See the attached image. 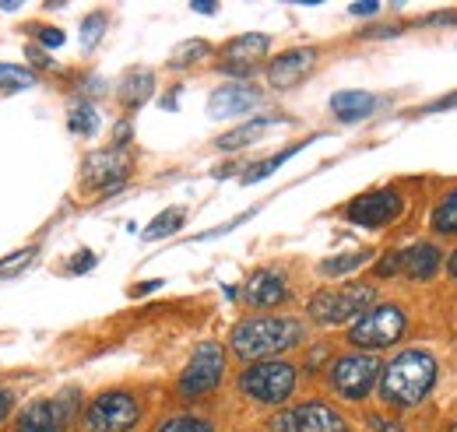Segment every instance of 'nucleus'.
<instances>
[{"label":"nucleus","instance_id":"27","mask_svg":"<svg viewBox=\"0 0 457 432\" xmlns=\"http://www.w3.org/2000/svg\"><path fill=\"white\" fill-rule=\"evenodd\" d=\"M155 432H215V426L208 419H197V415H176L170 422H162Z\"/></svg>","mask_w":457,"mask_h":432},{"label":"nucleus","instance_id":"29","mask_svg":"<svg viewBox=\"0 0 457 432\" xmlns=\"http://www.w3.org/2000/svg\"><path fill=\"white\" fill-rule=\"evenodd\" d=\"M67 123H71L74 134H85V137H88V134H96V127H99V112L92 106H78V109H71V120H67Z\"/></svg>","mask_w":457,"mask_h":432},{"label":"nucleus","instance_id":"20","mask_svg":"<svg viewBox=\"0 0 457 432\" xmlns=\"http://www.w3.org/2000/svg\"><path fill=\"white\" fill-rule=\"evenodd\" d=\"M152 92H155V78H152L148 71H137V74H130V78L123 81L120 99H123L127 106H141V103H145Z\"/></svg>","mask_w":457,"mask_h":432},{"label":"nucleus","instance_id":"33","mask_svg":"<svg viewBox=\"0 0 457 432\" xmlns=\"http://www.w3.org/2000/svg\"><path fill=\"white\" fill-rule=\"evenodd\" d=\"M11 408H14V390L0 386V426H4V419L11 415Z\"/></svg>","mask_w":457,"mask_h":432},{"label":"nucleus","instance_id":"40","mask_svg":"<svg viewBox=\"0 0 457 432\" xmlns=\"http://www.w3.org/2000/svg\"><path fill=\"white\" fill-rule=\"evenodd\" d=\"M447 268H451V274H454V281H457V250H454V257H451V264H447Z\"/></svg>","mask_w":457,"mask_h":432},{"label":"nucleus","instance_id":"16","mask_svg":"<svg viewBox=\"0 0 457 432\" xmlns=\"http://www.w3.org/2000/svg\"><path fill=\"white\" fill-rule=\"evenodd\" d=\"M440 270V250L433 243H415L408 250H398V274L415 278V281H429Z\"/></svg>","mask_w":457,"mask_h":432},{"label":"nucleus","instance_id":"23","mask_svg":"<svg viewBox=\"0 0 457 432\" xmlns=\"http://www.w3.org/2000/svg\"><path fill=\"white\" fill-rule=\"evenodd\" d=\"M36 85V74L29 67H14V63H0V88L4 92H21V88H32Z\"/></svg>","mask_w":457,"mask_h":432},{"label":"nucleus","instance_id":"15","mask_svg":"<svg viewBox=\"0 0 457 432\" xmlns=\"http://www.w3.org/2000/svg\"><path fill=\"white\" fill-rule=\"evenodd\" d=\"M127 172H130V162H127V155H123L120 148L92 155V159H88V169H85V176H88L92 187H110V190H116V187L127 179Z\"/></svg>","mask_w":457,"mask_h":432},{"label":"nucleus","instance_id":"26","mask_svg":"<svg viewBox=\"0 0 457 432\" xmlns=\"http://www.w3.org/2000/svg\"><path fill=\"white\" fill-rule=\"evenodd\" d=\"M310 141H313V137H306L303 145H310ZM303 145H295V148H286V152H278V155H271V159H264V162H257V169H246V172H243V183H257V179H264V176H271V172H275L278 165L286 162V159H292V155H295V152H299Z\"/></svg>","mask_w":457,"mask_h":432},{"label":"nucleus","instance_id":"35","mask_svg":"<svg viewBox=\"0 0 457 432\" xmlns=\"http://www.w3.org/2000/svg\"><path fill=\"white\" fill-rule=\"evenodd\" d=\"M92 264H96V253H81V257L71 264V270H74V274H81V270H88Z\"/></svg>","mask_w":457,"mask_h":432},{"label":"nucleus","instance_id":"34","mask_svg":"<svg viewBox=\"0 0 457 432\" xmlns=\"http://www.w3.org/2000/svg\"><path fill=\"white\" fill-rule=\"evenodd\" d=\"M444 109H457V92H454V96L436 99V103H429V106H426V112H444Z\"/></svg>","mask_w":457,"mask_h":432},{"label":"nucleus","instance_id":"21","mask_svg":"<svg viewBox=\"0 0 457 432\" xmlns=\"http://www.w3.org/2000/svg\"><path fill=\"white\" fill-rule=\"evenodd\" d=\"M370 257H373V250H355V253L331 257V261H324V264H320V274H328V278H342V274H352L355 268H362Z\"/></svg>","mask_w":457,"mask_h":432},{"label":"nucleus","instance_id":"4","mask_svg":"<svg viewBox=\"0 0 457 432\" xmlns=\"http://www.w3.org/2000/svg\"><path fill=\"white\" fill-rule=\"evenodd\" d=\"M404 334V313H401L395 303H380L373 310H366L352 330H348V341L366 348V352H380V348H391Z\"/></svg>","mask_w":457,"mask_h":432},{"label":"nucleus","instance_id":"28","mask_svg":"<svg viewBox=\"0 0 457 432\" xmlns=\"http://www.w3.org/2000/svg\"><path fill=\"white\" fill-rule=\"evenodd\" d=\"M36 253H39L36 246H25V250H18V253L4 257V261H0V278H14V274H21V270L36 261Z\"/></svg>","mask_w":457,"mask_h":432},{"label":"nucleus","instance_id":"13","mask_svg":"<svg viewBox=\"0 0 457 432\" xmlns=\"http://www.w3.org/2000/svg\"><path fill=\"white\" fill-rule=\"evenodd\" d=\"M313 63H317V50H310V46L278 54L268 63V85L271 88H292L313 71Z\"/></svg>","mask_w":457,"mask_h":432},{"label":"nucleus","instance_id":"36","mask_svg":"<svg viewBox=\"0 0 457 432\" xmlns=\"http://www.w3.org/2000/svg\"><path fill=\"white\" fill-rule=\"evenodd\" d=\"M377 11H380V4H352V14H359V18L362 14H377Z\"/></svg>","mask_w":457,"mask_h":432},{"label":"nucleus","instance_id":"32","mask_svg":"<svg viewBox=\"0 0 457 432\" xmlns=\"http://www.w3.org/2000/svg\"><path fill=\"white\" fill-rule=\"evenodd\" d=\"M391 274H398V253H387V257L377 264V278H391Z\"/></svg>","mask_w":457,"mask_h":432},{"label":"nucleus","instance_id":"39","mask_svg":"<svg viewBox=\"0 0 457 432\" xmlns=\"http://www.w3.org/2000/svg\"><path fill=\"white\" fill-rule=\"evenodd\" d=\"M29 54H32V60H36V63H43V67H50V56H46V54H39V50H29Z\"/></svg>","mask_w":457,"mask_h":432},{"label":"nucleus","instance_id":"6","mask_svg":"<svg viewBox=\"0 0 457 432\" xmlns=\"http://www.w3.org/2000/svg\"><path fill=\"white\" fill-rule=\"evenodd\" d=\"M239 390L261 404H282L295 390V370L288 362H257L239 377Z\"/></svg>","mask_w":457,"mask_h":432},{"label":"nucleus","instance_id":"7","mask_svg":"<svg viewBox=\"0 0 457 432\" xmlns=\"http://www.w3.org/2000/svg\"><path fill=\"white\" fill-rule=\"evenodd\" d=\"M222 373H226V352H222V345L204 341V345L194 348L187 370L179 373V394L183 397H204V394H212L222 383Z\"/></svg>","mask_w":457,"mask_h":432},{"label":"nucleus","instance_id":"24","mask_svg":"<svg viewBox=\"0 0 457 432\" xmlns=\"http://www.w3.org/2000/svg\"><path fill=\"white\" fill-rule=\"evenodd\" d=\"M212 54V46L204 43V39H187V43H179L170 56V67H190V63H197V60H204V56Z\"/></svg>","mask_w":457,"mask_h":432},{"label":"nucleus","instance_id":"18","mask_svg":"<svg viewBox=\"0 0 457 432\" xmlns=\"http://www.w3.org/2000/svg\"><path fill=\"white\" fill-rule=\"evenodd\" d=\"M331 109H335V116H338L342 123H355V120H366V116L377 109V99H373L370 92L352 88V92H338V96L331 99Z\"/></svg>","mask_w":457,"mask_h":432},{"label":"nucleus","instance_id":"30","mask_svg":"<svg viewBox=\"0 0 457 432\" xmlns=\"http://www.w3.org/2000/svg\"><path fill=\"white\" fill-rule=\"evenodd\" d=\"M103 32H106V18H103V14L85 18V25H81V46H85V50H96V43L103 39Z\"/></svg>","mask_w":457,"mask_h":432},{"label":"nucleus","instance_id":"2","mask_svg":"<svg viewBox=\"0 0 457 432\" xmlns=\"http://www.w3.org/2000/svg\"><path fill=\"white\" fill-rule=\"evenodd\" d=\"M303 327L299 320L288 317H257V320H243L232 330V352L243 362H257L268 355H278L292 345H299Z\"/></svg>","mask_w":457,"mask_h":432},{"label":"nucleus","instance_id":"38","mask_svg":"<svg viewBox=\"0 0 457 432\" xmlns=\"http://www.w3.org/2000/svg\"><path fill=\"white\" fill-rule=\"evenodd\" d=\"M194 11H197V14H215L219 4H194Z\"/></svg>","mask_w":457,"mask_h":432},{"label":"nucleus","instance_id":"12","mask_svg":"<svg viewBox=\"0 0 457 432\" xmlns=\"http://www.w3.org/2000/svg\"><path fill=\"white\" fill-rule=\"evenodd\" d=\"M268 46H271V39L264 32H246V36L232 39V43H226V50H222V71L236 74V78H250V71L257 67V60L268 54Z\"/></svg>","mask_w":457,"mask_h":432},{"label":"nucleus","instance_id":"31","mask_svg":"<svg viewBox=\"0 0 457 432\" xmlns=\"http://www.w3.org/2000/svg\"><path fill=\"white\" fill-rule=\"evenodd\" d=\"M39 43L50 46V50H57V46H63V32H57V29H39Z\"/></svg>","mask_w":457,"mask_h":432},{"label":"nucleus","instance_id":"19","mask_svg":"<svg viewBox=\"0 0 457 432\" xmlns=\"http://www.w3.org/2000/svg\"><path fill=\"white\" fill-rule=\"evenodd\" d=\"M271 127H275V120H250V123H243V127H236V130L222 134V137H219V148H222V152L246 148V145L261 141V134H268Z\"/></svg>","mask_w":457,"mask_h":432},{"label":"nucleus","instance_id":"3","mask_svg":"<svg viewBox=\"0 0 457 432\" xmlns=\"http://www.w3.org/2000/svg\"><path fill=\"white\" fill-rule=\"evenodd\" d=\"M373 295H377L373 285L352 281V285H342V288H324V292H317L306 310H310V317H313L317 324L335 327V324L352 320V317H362L366 306L373 303Z\"/></svg>","mask_w":457,"mask_h":432},{"label":"nucleus","instance_id":"1","mask_svg":"<svg viewBox=\"0 0 457 432\" xmlns=\"http://www.w3.org/2000/svg\"><path fill=\"white\" fill-rule=\"evenodd\" d=\"M433 383H436V359L429 352L411 348V352H401L398 359H391L387 370L380 373V397L387 404L408 408V404H419Z\"/></svg>","mask_w":457,"mask_h":432},{"label":"nucleus","instance_id":"25","mask_svg":"<svg viewBox=\"0 0 457 432\" xmlns=\"http://www.w3.org/2000/svg\"><path fill=\"white\" fill-rule=\"evenodd\" d=\"M183 208H166L162 215L155 218L148 228H145V239H162V236H172L176 228H183Z\"/></svg>","mask_w":457,"mask_h":432},{"label":"nucleus","instance_id":"17","mask_svg":"<svg viewBox=\"0 0 457 432\" xmlns=\"http://www.w3.org/2000/svg\"><path fill=\"white\" fill-rule=\"evenodd\" d=\"M286 278L278 274V270H257V274H250V281H246V303L250 306H278V303H286Z\"/></svg>","mask_w":457,"mask_h":432},{"label":"nucleus","instance_id":"8","mask_svg":"<svg viewBox=\"0 0 457 432\" xmlns=\"http://www.w3.org/2000/svg\"><path fill=\"white\" fill-rule=\"evenodd\" d=\"M78 390H63L54 401H32L21 419H18V432H67V422L78 411Z\"/></svg>","mask_w":457,"mask_h":432},{"label":"nucleus","instance_id":"11","mask_svg":"<svg viewBox=\"0 0 457 432\" xmlns=\"http://www.w3.org/2000/svg\"><path fill=\"white\" fill-rule=\"evenodd\" d=\"M271 432H345V419L320 404V401H310V404H299L295 411H286L271 422Z\"/></svg>","mask_w":457,"mask_h":432},{"label":"nucleus","instance_id":"9","mask_svg":"<svg viewBox=\"0 0 457 432\" xmlns=\"http://www.w3.org/2000/svg\"><path fill=\"white\" fill-rule=\"evenodd\" d=\"M380 377V359L377 355H342L331 370V386L345 401H362Z\"/></svg>","mask_w":457,"mask_h":432},{"label":"nucleus","instance_id":"41","mask_svg":"<svg viewBox=\"0 0 457 432\" xmlns=\"http://www.w3.org/2000/svg\"><path fill=\"white\" fill-rule=\"evenodd\" d=\"M451 432H457V426H454V429H451Z\"/></svg>","mask_w":457,"mask_h":432},{"label":"nucleus","instance_id":"14","mask_svg":"<svg viewBox=\"0 0 457 432\" xmlns=\"http://www.w3.org/2000/svg\"><path fill=\"white\" fill-rule=\"evenodd\" d=\"M257 103H261V88H253V85H246V81H236V85H226V88L212 92L208 112H212L215 120H226V116H243V112H250Z\"/></svg>","mask_w":457,"mask_h":432},{"label":"nucleus","instance_id":"37","mask_svg":"<svg viewBox=\"0 0 457 432\" xmlns=\"http://www.w3.org/2000/svg\"><path fill=\"white\" fill-rule=\"evenodd\" d=\"M127 141H130V127H127V123H120V127H116V148H120V145H127Z\"/></svg>","mask_w":457,"mask_h":432},{"label":"nucleus","instance_id":"5","mask_svg":"<svg viewBox=\"0 0 457 432\" xmlns=\"http://www.w3.org/2000/svg\"><path fill=\"white\" fill-rule=\"evenodd\" d=\"M141 419V404L134 394L127 390H110V394H99L88 411H85V429L88 432H127L137 426Z\"/></svg>","mask_w":457,"mask_h":432},{"label":"nucleus","instance_id":"22","mask_svg":"<svg viewBox=\"0 0 457 432\" xmlns=\"http://www.w3.org/2000/svg\"><path fill=\"white\" fill-rule=\"evenodd\" d=\"M433 228H436L440 236H457V190L447 194V197L436 204V212H433Z\"/></svg>","mask_w":457,"mask_h":432},{"label":"nucleus","instance_id":"10","mask_svg":"<svg viewBox=\"0 0 457 432\" xmlns=\"http://www.w3.org/2000/svg\"><path fill=\"white\" fill-rule=\"evenodd\" d=\"M401 208H404V201H401L398 190H391V187L387 190H370V194H362L348 204V221L362 225V228H384L401 215Z\"/></svg>","mask_w":457,"mask_h":432}]
</instances>
